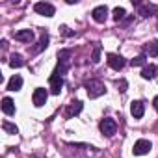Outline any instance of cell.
<instances>
[{
    "label": "cell",
    "mask_w": 158,
    "mask_h": 158,
    "mask_svg": "<svg viewBox=\"0 0 158 158\" xmlns=\"http://www.w3.org/2000/svg\"><path fill=\"white\" fill-rule=\"evenodd\" d=\"M112 15H114V19L119 23V21H123L125 19V15H127V11H125V8H114V11H112Z\"/></svg>",
    "instance_id": "18"
},
{
    "label": "cell",
    "mask_w": 158,
    "mask_h": 158,
    "mask_svg": "<svg viewBox=\"0 0 158 158\" xmlns=\"http://www.w3.org/2000/svg\"><path fill=\"white\" fill-rule=\"evenodd\" d=\"M47 99H48L47 89H43V88H35V89H34V95H32V102H34V106L41 108V106L47 102Z\"/></svg>",
    "instance_id": "5"
},
{
    "label": "cell",
    "mask_w": 158,
    "mask_h": 158,
    "mask_svg": "<svg viewBox=\"0 0 158 158\" xmlns=\"http://www.w3.org/2000/svg\"><path fill=\"white\" fill-rule=\"evenodd\" d=\"M127 86H128V84H127V80H119V82H117V88H119V91H121V93H125V91H127Z\"/></svg>",
    "instance_id": "23"
},
{
    "label": "cell",
    "mask_w": 158,
    "mask_h": 158,
    "mask_svg": "<svg viewBox=\"0 0 158 158\" xmlns=\"http://www.w3.org/2000/svg\"><path fill=\"white\" fill-rule=\"evenodd\" d=\"M15 41H21V43H32L34 41V32L32 30H19L17 34H13Z\"/></svg>",
    "instance_id": "10"
},
{
    "label": "cell",
    "mask_w": 158,
    "mask_h": 158,
    "mask_svg": "<svg viewBox=\"0 0 158 158\" xmlns=\"http://www.w3.org/2000/svg\"><path fill=\"white\" fill-rule=\"evenodd\" d=\"M99 128H101V132H102L106 138H112V136L117 132V123H115L112 117H104V119L101 121Z\"/></svg>",
    "instance_id": "2"
},
{
    "label": "cell",
    "mask_w": 158,
    "mask_h": 158,
    "mask_svg": "<svg viewBox=\"0 0 158 158\" xmlns=\"http://www.w3.org/2000/svg\"><path fill=\"white\" fill-rule=\"evenodd\" d=\"M130 114L134 115V119H141L143 114H145V104L141 101H132L130 104Z\"/></svg>",
    "instance_id": "9"
},
{
    "label": "cell",
    "mask_w": 158,
    "mask_h": 158,
    "mask_svg": "<svg viewBox=\"0 0 158 158\" xmlns=\"http://www.w3.org/2000/svg\"><path fill=\"white\" fill-rule=\"evenodd\" d=\"M156 74V65H145L143 71H141V76L145 78V80H152Z\"/></svg>",
    "instance_id": "14"
},
{
    "label": "cell",
    "mask_w": 158,
    "mask_h": 158,
    "mask_svg": "<svg viewBox=\"0 0 158 158\" xmlns=\"http://www.w3.org/2000/svg\"><path fill=\"white\" fill-rule=\"evenodd\" d=\"M23 65H24L23 56H21V54H11V58H10V67L17 69V67H23Z\"/></svg>",
    "instance_id": "16"
},
{
    "label": "cell",
    "mask_w": 158,
    "mask_h": 158,
    "mask_svg": "<svg viewBox=\"0 0 158 158\" xmlns=\"http://www.w3.org/2000/svg\"><path fill=\"white\" fill-rule=\"evenodd\" d=\"M2 128H4L8 134H17V132H19V128H17L13 123H10V121H4V123H2Z\"/></svg>",
    "instance_id": "19"
},
{
    "label": "cell",
    "mask_w": 158,
    "mask_h": 158,
    "mask_svg": "<svg viewBox=\"0 0 158 158\" xmlns=\"http://www.w3.org/2000/svg\"><path fill=\"white\" fill-rule=\"evenodd\" d=\"M2 112L6 115H15V102L10 97H4L2 99Z\"/></svg>",
    "instance_id": "13"
},
{
    "label": "cell",
    "mask_w": 158,
    "mask_h": 158,
    "mask_svg": "<svg viewBox=\"0 0 158 158\" xmlns=\"http://www.w3.org/2000/svg\"><path fill=\"white\" fill-rule=\"evenodd\" d=\"M34 11L43 15V17H54L56 8L52 4H48V2H37V4H34Z\"/></svg>",
    "instance_id": "3"
},
{
    "label": "cell",
    "mask_w": 158,
    "mask_h": 158,
    "mask_svg": "<svg viewBox=\"0 0 158 158\" xmlns=\"http://www.w3.org/2000/svg\"><path fill=\"white\" fill-rule=\"evenodd\" d=\"M86 91H88L89 99H97V97H101V95L106 93V86L101 80H95V78H93V80L86 82Z\"/></svg>",
    "instance_id": "1"
},
{
    "label": "cell",
    "mask_w": 158,
    "mask_h": 158,
    "mask_svg": "<svg viewBox=\"0 0 158 158\" xmlns=\"http://www.w3.org/2000/svg\"><path fill=\"white\" fill-rule=\"evenodd\" d=\"M106 58H108V65H110L114 71H121V69L127 65L125 58H123V56H119V54H114V52H110Z\"/></svg>",
    "instance_id": "4"
},
{
    "label": "cell",
    "mask_w": 158,
    "mask_h": 158,
    "mask_svg": "<svg viewBox=\"0 0 158 158\" xmlns=\"http://www.w3.org/2000/svg\"><path fill=\"white\" fill-rule=\"evenodd\" d=\"M23 88V76L15 74L10 78V82H8V91H21Z\"/></svg>",
    "instance_id": "12"
},
{
    "label": "cell",
    "mask_w": 158,
    "mask_h": 158,
    "mask_svg": "<svg viewBox=\"0 0 158 158\" xmlns=\"http://www.w3.org/2000/svg\"><path fill=\"white\" fill-rule=\"evenodd\" d=\"M152 104H154V108H156V110H158V95H156V97H154V101H152Z\"/></svg>",
    "instance_id": "24"
},
{
    "label": "cell",
    "mask_w": 158,
    "mask_h": 158,
    "mask_svg": "<svg viewBox=\"0 0 158 158\" xmlns=\"http://www.w3.org/2000/svg\"><path fill=\"white\" fill-rule=\"evenodd\" d=\"M91 17H93L95 23H106V19H108V8L106 6H97L91 11Z\"/></svg>",
    "instance_id": "7"
},
{
    "label": "cell",
    "mask_w": 158,
    "mask_h": 158,
    "mask_svg": "<svg viewBox=\"0 0 158 158\" xmlns=\"http://www.w3.org/2000/svg\"><path fill=\"white\" fill-rule=\"evenodd\" d=\"M151 141L149 139H138L136 143H134V147H132V152L136 154V156H143V154H147L149 151H151Z\"/></svg>",
    "instance_id": "6"
},
{
    "label": "cell",
    "mask_w": 158,
    "mask_h": 158,
    "mask_svg": "<svg viewBox=\"0 0 158 158\" xmlns=\"http://www.w3.org/2000/svg\"><path fill=\"white\" fill-rule=\"evenodd\" d=\"M61 88H63V76L52 74L50 76V91H52V95H60Z\"/></svg>",
    "instance_id": "8"
},
{
    "label": "cell",
    "mask_w": 158,
    "mask_h": 158,
    "mask_svg": "<svg viewBox=\"0 0 158 158\" xmlns=\"http://www.w3.org/2000/svg\"><path fill=\"white\" fill-rule=\"evenodd\" d=\"M47 43H48V35H47V34L43 32V35H41V39H39V43H37V47H35V48H34L32 52H34V54L41 52L43 48H47Z\"/></svg>",
    "instance_id": "17"
},
{
    "label": "cell",
    "mask_w": 158,
    "mask_h": 158,
    "mask_svg": "<svg viewBox=\"0 0 158 158\" xmlns=\"http://www.w3.org/2000/svg\"><path fill=\"white\" fill-rule=\"evenodd\" d=\"M143 54L147 56H152V58H156L158 56V41H152V43H149L147 47H145V50H143Z\"/></svg>",
    "instance_id": "15"
},
{
    "label": "cell",
    "mask_w": 158,
    "mask_h": 158,
    "mask_svg": "<svg viewBox=\"0 0 158 158\" xmlns=\"http://www.w3.org/2000/svg\"><path fill=\"white\" fill-rule=\"evenodd\" d=\"M82 102L80 101H73L69 106H67V110H65V117H73V115H78L82 112Z\"/></svg>",
    "instance_id": "11"
},
{
    "label": "cell",
    "mask_w": 158,
    "mask_h": 158,
    "mask_svg": "<svg viewBox=\"0 0 158 158\" xmlns=\"http://www.w3.org/2000/svg\"><path fill=\"white\" fill-rule=\"evenodd\" d=\"M32 158H37V156H32Z\"/></svg>",
    "instance_id": "25"
},
{
    "label": "cell",
    "mask_w": 158,
    "mask_h": 158,
    "mask_svg": "<svg viewBox=\"0 0 158 158\" xmlns=\"http://www.w3.org/2000/svg\"><path fill=\"white\" fill-rule=\"evenodd\" d=\"M145 60H147V56H145V54H139V56H136L130 63H132V67H138V65H145Z\"/></svg>",
    "instance_id": "21"
},
{
    "label": "cell",
    "mask_w": 158,
    "mask_h": 158,
    "mask_svg": "<svg viewBox=\"0 0 158 158\" xmlns=\"http://www.w3.org/2000/svg\"><path fill=\"white\" fill-rule=\"evenodd\" d=\"M91 61L93 63H99L101 61V45L95 43V48H93V54H91Z\"/></svg>",
    "instance_id": "20"
},
{
    "label": "cell",
    "mask_w": 158,
    "mask_h": 158,
    "mask_svg": "<svg viewBox=\"0 0 158 158\" xmlns=\"http://www.w3.org/2000/svg\"><path fill=\"white\" fill-rule=\"evenodd\" d=\"M152 11H154V6H139V15L143 17H149Z\"/></svg>",
    "instance_id": "22"
}]
</instances>
